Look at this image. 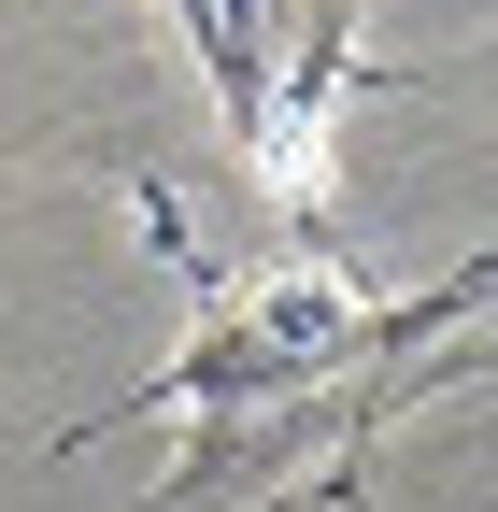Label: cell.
I'll use <instances>...</instances> for the list:
<instances>
[{
  "label": "cell",
  "mask_w": 498,
  "mask_h": 512,
  "mask_svg": "<svg viewBox=\"0 0 498 512\" xmlns=\"http://www.w3.org/2000/svg\"><path fill=\"white\" fill-rule=\"evenodd\" d=\"M484 356H498V256L413 299H370L328 256L200 285V342L143 399V413H185V456L143 512H356L370 441Z\"/></svg>",
  "instance_id": "1"
},
{
  "label": "cell",
  "mask_w": 498,
  "mask_h": 512,
  "mask_svg": "<svg viewBox=\"0 0 498 512\" xmlns=\"http://www.w3.org/2000/svg\"><path fill=\"white\" fill-rule=\"evenodd\" d=\"M185 43H200V72H214V114H228V143L271 171V200L314 228L328 200V114L356 72V0H171Z\"/></svg>",
  "instance_id": "2"
}]
</instances>
